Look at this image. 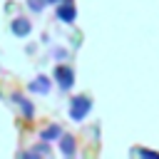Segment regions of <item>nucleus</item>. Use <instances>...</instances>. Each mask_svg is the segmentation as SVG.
<instances>
[{
    "instance_id": "obj_1",
    "label": "nucleus",
    "mask_w": 159,
    "mask_h": 159,
    "mask_svg": "<svg viewBox=\"0 0 159 159\" xmlns=\"http://www.w3.org/2000/svg\"><path fill=\"white\" fill-rule=\"evenodd\" d=\"M55 75H57V82H62V89H70L72 87V82H75V75H72V70L70 67H57L55 70Z\"/></svg>"
},
{
    "instance_id": "obj_2",
    "label": "nucleus",
    "mask_w": 159,
    "mask_h": 159,
    "mask_svg": "<svg viewBox=\"0 0 159 159\" xmlns=\"http://www.w3.org/2000/svg\"><path fill=\"white\" fill-rule=\"evenodd\" d=\"M72 104H75V107H72V119H82V117L89 112V99H87V97H77Z\"/></svg>"
},
{
    "instance_id": "obj_3",
    "label": "nucleus",
    "mask_w": 159,
    "mask_h": 159,
    "mask_svg": "<svg viewBox=\"0 0 159 159\" xmlns=\"http://www.w3.org/2000/svg\"><path fill=\"white\" fill-rule=\"evenodd\" d=\"M57 15H60L62 20H67V22H70V20L75 17V7H72V5H67V7H60V10H57Z\"/></svg>"
},
{
    "instance_id": "obj_4",
    "label": "nucleus",
    "mask_w": 159,
    "mask_h": 159,
    "mask_svg": "<svg viewBox=\"0 0 159 159\" xmlns=\"http://www.w3.org/2000/svg\"><path fill=\"white\" fill-rule=\"evenodd\" d=\"M17 35H27L30 32V25H27V20H15V27H12Z\"/></svg>"
},
{
    "instance_id": "obj_5",
    "label": "nucleus",
    "mask_w": 159,
    "mask_h": 159,
    "mask_svg": "<svg viewBox=\"0 0 159 159\" xmlns=\"http://www.w3.org/2000/svg\"><path fill=\"white\" fill-rule=\"evenodd\" d=\"M32 89H40V92H45V89H47V80H45V77H40V80L32 84Z\"/></svg>"
},
{
    "instance_id": "obj_6",
    "label": "nucleus",
    "mask_w": 159,
    "mask_h": 159,
    "mask_svg": "<svg viewBox=\"0 0 159 159\" xmlns=\"http://www.w3.org/2000/svg\"><path fill=\"white\" fill-rule=\"evenodd\" d=\"M62 149H65L67 154H72V152H75V147H72V139H70V137H65V142H62Z\"/></svg>"
},
{
    "instance_id": "obj_7",
    "label": "nucleus",
    "mask_w": 159,
    "mask_h": 159,
    "mask_svg": "<svg viewBox=\"0 0 159 159\" xmlns=\"http://www.w3.org/2000/svg\"><path fill=\"white\" fill-rule=\"evenodd\" d=\"M57 134H60V129H57V127H50V129H45V132H42V137H45V139H47V137H57Z\"/></svg>"
}]
</instances>
